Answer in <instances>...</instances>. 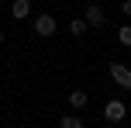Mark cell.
I'll return each mask as SVG.
<instances>
[{
  "instance_id": "obj_1",
  "label": "cell",
  "mask_w": 131,
  "mask_h": 128,
  "mask_svg": "<svg viewBox=\"0 0 131 128\" xmlns=\"http://www.w3.org/2000/svg\"><path fill=\"white\" fill-rule=\"evenodd\" d=\"M104 118H107L111 125H121V121L128 118V104L117 101V97H114V101H107V104H104Z\"/></svg>"
},
{
  "instance_id": "obj_2",
  "label": "cell",
  "mask_w": 131,
  "mask_h": 128,
  "mask_svg": "<svg viewBox=\"0 0 131 128\" xmlns=\"http://www.w3.org/2000/svg\"><path fill=\"white\" fill-rule=\"evenodd\" d=\"M107 73H111V80L117 83L121 90H131V66H124V62H111Z\"/></svg>"
},
{
  "instance_id": "obj_3",
  "label": "cell",
  "mask_w": 131,
  "mask_h": 128,
  "mask_svg": "<svg viewBox=\"0 0 131 128\" xmlns=\"http://www.w3.org/2000/svg\"><path fill=\"white\" fill-rule=\"evenodd\" d=\"M55 31H59V21H55L52 14H38V17H35V35H38V38H52Z\"/></svg>"
},
{
  "instance_id": "obj_4",
  "label": "cell",
  "mask_w": 131,
  "mask_h": 128,
  "mask_svg": "<svg viewBox=\"0 0 131 128\" xmlns=\"http://www.w3.org/2000/svg\"><path fill=\"white\" fill-rule=\"evenodd\" d=\"M83 17H86V24H90V28H104V24H107V11H104V7H97V4L86 7Z\"/></svg>"
},
{
  "instance_id": "obj_5",
  "label": "cell",
  "mask_w": 131,
  "mask_h": 128,
  "mask_svg": "<svg viewBox=\"0 0 131 128\" xmlns=\"http://www.w3.org/2000/svg\"><path fill=\"white\" fill-rule=\"evenodd\" d=\"M10 17L14 21H28L31 17V0H10Z\"/></svg>"
},
{
  "instance_id": "obj_6",
  "label": "cell",
  "mask_w": 131,
  "mask_h": 128,
  "mask_svg": "<svg viewBox=\"0 0 131 128\" xmlns=\"http://www.w3.org/2000/svg\"><path fill=\"white\" fill-rule=\"evenodd\" d=\"M86 104H90V94H86V90H79V87L69 90V107H72V111H83Z\"/></svg>"
},
{
  "instance_id": "obj_7",
  "label": "cell",
  "mask_w": 131,
  "mask_h": 128,
  "mask_svg": "<svg viewBox=\"0 0 131 128\" xmlns=\"http://www.w3.org/2000/svg\"><path fill=\"white\" fill-rule=\"evenodd\" d=\"M86 31H90L86 17H72V21H69V35H72V38H79V35H86Z\"/></svg>"
},
{
  "instance_id": "obj_8",
  "label": "cell",
  "mask_w": 131,
  "mask_h": 128,
  "mask_svg": "<svg viewBox=\"0 0 131 128\" xmlns=\"http://www.w3.org/2000/svg\"><path fill=\"white\" fill-rule=\"evenodd\" d=\"M59 128H86V125H83L79 114H62V118H59Z\"/></svg>"
},
{
  "instance_id": "obj_9",
  "label": "cell",
  "mask_w": 131,
  "mask_h": 128,
  "mask_svg": "<svg viewBox=\"0 0 131 128\" xmlns=\"http://www.w3.org/2000/svg\"><path fill=\"white\" fill-rule=\"evenodd\" d=\"M117 42H121L124 48H131V24H121V28H117Z\"/></svg>"
},
{
  "instance_id": "obj_10",
  "label": "cell",
  "mask_w": 131,
  "mask_h": 128,
  "mask_svg": "<svg viewBox=\"0 0 131 128\" xmlns=\"http://www.w3.org/2000/svg\"><path fill=\"white\" fill-rule=\"evenodd\" d=\"M121 14H124V17H131V0H121Z\"/></svg>"
},
{
  "instance_id": "obj_11",
  "label": "cell",
  "mask_w": 131,
  "mask_h": 128,
  "mask_svg": "<svg viewBox=\"0 0 131 128\" xmlns=\"http://www.w3.org/2000/svg\"><path fill=\"white\" fill-rule=\"evenodd\" d=\"M0 45H4V28H0Z\"/></svg>"
}]
</instances>
